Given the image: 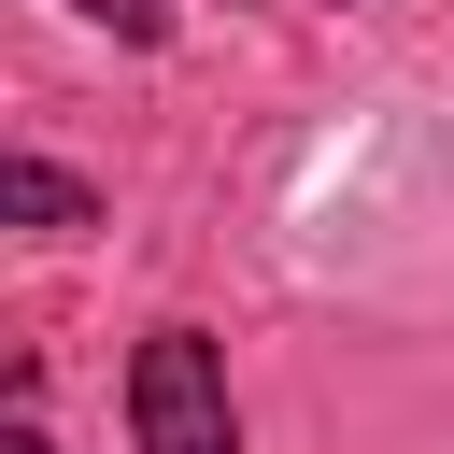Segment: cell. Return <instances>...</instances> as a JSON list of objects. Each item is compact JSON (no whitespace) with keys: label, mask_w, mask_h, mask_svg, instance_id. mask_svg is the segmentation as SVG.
Listing matches in <instances>:
<instances>
[{"label":"cell","mask_w":454,"mask_h":454,"mask_svg":"<svg viewBox=\"0 0 454 454\" xmlns=\"http://www.w3.org/2000/svg\"><path fill=\"white\" fill-rule=\"evenodd\" d=\"M128 440L142 454H241V411H227V355L199 326H156L128 355Z\"/></svg>","instance_id":"cell-1"},{"label":"cell","mask_w":454,"mask_h":454,"mask_svg":"<svg viewBox=\"0 0 454 454\" xmlns=\"http://www.w3.org/2000/svg\"><path fill=\"white\" fill-rule=\"evenodd\" d=\"M0 213H14V227H99V199H85L57 156H14V170H0Z\"/></svg>","instance_id":"cell-2"},{"label":"cell","mask_w":454,"mask_h":454,"mask_svg":"<svg viewBox=\"0 0 454 454\" xmlns=\"http://www.w3.org/2000/svg\"><path fill=\"white\" fill-rule=\"evenodd\" d=\"M71 14H99L114 43H170V0H71Z\"/></svg>","instance_id":"cell-3"},{"label":"cell","mask_w":454,"mask_h":454,"mask_svg":"<svg viewBox=\"0 0 454 454\" xmlns=\"http://www.w3.org/2000/svg\"><path fill=\"white\" fill-rule=\"evenodd\" d=\"M0 454H57V440H43V426H28V411H14V440H0Z\"/></svg>","instance_id":"cell-4"}]
</instances>
